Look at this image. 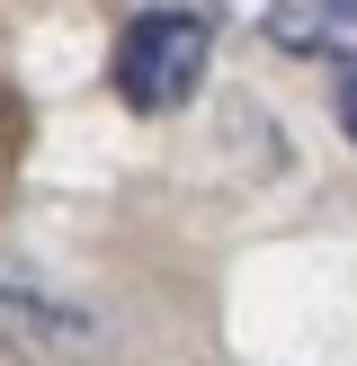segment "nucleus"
<instances>
[{
    "label": "nucleus",
    "mask_w": 357,
    "mask_h": 366,
    "mask_svg": "<svg viewBox=\"0 0 357 366\" xmlns=\"http://www.w3.org/2000/svg\"><path fill=\"white\" fill-rule=\"evenodd\" d=\"M214 63V18L206 9H134L116 27V54H107V81L134 117H170V107L196 99Z\"/></svg>",
    "instance_id": "1"
},
{
    "label": "nucleus",
    "mask_w": 357,
    "mask_h": 366,
    "mask_svg": "<svg viewBox=\"0 0 357 366\" xmlns=\"http://www.w3.org/2000/svg\"><path fill=\"white\" fill-rule=\"evenodd\" d=\"M259 27L277 54H357V0H268Z\"/></svg>",
    "instance_id": "3"
},
{
    "label": "nucleus",
    "mask_w": 357,
    "mask_h": 366,
    "mask_svg": "<svg viewBox=\"0 0 357 366\" xmlns=\"http://www.w3.org/2000/svg\"><path fill=\"white\" fill-rule=\"evenodd\" d=\"M331 117H339V134L357 143V54L339 63V89H331Z\"/></svg>",
    "instance_id": "4"
},
{
    "label": "nucleus",
    "mask_w": 357,
    "mask_h": 366,
    "mask_svg": "<svg viewBox=\"0 0 357 366\" xmlns=\"http://www.w3.org/2000/svg\"><path fill=\"white\" fill-rule=\"evenodd\" d=\"M0 349H27V357H89L99 349V322L81 304H54L36 286L0 277Z\"/></svg>",
    "instance_id": "2"
}]
</instances>
